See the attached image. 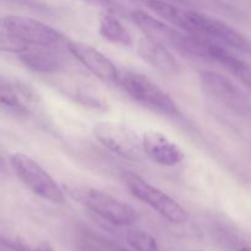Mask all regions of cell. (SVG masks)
<instances>
[{"label": "cell", "instance_id": "obj_1", "mask_svg": "<svg viewBox=\"0 0 251 251\" xmlns=\"http://www.w3.org/2000/svg\"><path fill=\"white\" fill-rule=\"evenodd\" d=\"M117 85H119L131 100L150 112L163 117L180 115L178 104L173 98L144 74L131 70H119Z\"/></svg>", "mask_w": 251, "mask_h": 251}, {"label": "cell", "instance_id": "obj_2", "mask_svg": "<svg viewBox=\"0 0 251 251\" xmlns=\"http://www.w3.org/2000/svg\"><path fill=\"white\" fill-rule=\"evenodd\" d=\"M65 194L112 225L130 226L139 218V213L131 205L100 189L71 186Z\"/></svg>", "mask_w": 251, "mask_h": 251}, {"label": "cell", "instance_id": "obj_3", "mask_svg": "<svg viewBox=\"0 0 251 251\" xmlns=\"http://www.w3.org/2000/svg\"><path fill=\"white\" fill-rule=\"evenodd\" d=\"M122 181L134 198L149 205L169 222L174 225H183L190 218L188 211L178 201L167 195L161 189L152 185L135 172H123Z\"/></svg>", "mask_w": 251, "mask_h": 251}, {"label": "cell", "instance_id": "obj_4", "mask_svg": "<svg viewBox=\"0 0 251 251\" xmlns=\"http://www.w3.org/2000/svg\"><path fill=\"white\" fill-rule=\"evenodd\" d=\"M10 163L20 180L28 188L34 195L54 205L65 203L66 194L60 188L53 176L27 154L17 152L11 154Z\"/></svg>", "mask_w": 251, "mask_h": 251}, {"label": "cell", "instance_id": "obj_5", "mask_svg": "<svg viewBox=\"0 0 251 251\" xmlns=\"http://www.w3.org/2000/svg\"><path fill=\"white\" fill-rule=\"evenodd\" d=\"M96 139L117 156L129 161H141V137L130 126L115 122H100L93 127Z\"/></svg>", "mask_w": 251, "mask_h": 251}, {"label": "cell", "instance_id": "obj_6", "mask_svg": "<svg viewBox=\"0 0 251 251\" xmlns=\"http://www.w3.org/2000/svg\"><path fill=\"white\" fill-rule=\"evenodd\" d=\"M5 29L28 46L55 47L64 36L53 27L36 19L20 15H7L2 19Z\"/></svg>", "mask_w": 251, "mask_h": 251}, {"label": "cell", "instance_id": "obj_7", "mask_svg": "<svg viewBox=\"0 0 251 251\" xmlns=\"http://www.w3.org/2000/svg\"><path fill=\"white\" fill-rule=\"evenodd\" d=\"M200 81L203 90L208 95L213 96L232 110L243 115L251 114L249 100L230 78L216 71L203 70L200 73Z\"/></svg>", "mask_w": 251, "mask_h": 251}, {"label": "cell", "instance_id": "obj_8", "mask_svg": "<svg viewBox=\"0 0 251 251\" xmlns=\"http://www.w3.org/2000/svg\"><path fill=\"white\" fill-rule=\"evenodd\" d=\"M131 17L134 24L146 37L163 44L168 49L188 54L189 34H184L172 25L166 24L142 10L132 11Z\"/></svg>", "mask_w": 251, "mask_h": 251}, {"label": "cell", "instance_id": "obj_9", "mask_svg": "<svg viewBox=\"0 0 251 251\" xmlns=\"http://www.w3.org/2000/svg\"><path fill=\"white\" fill-rule=\"evenodd\" d=\"M195 34L211 39L225 47L251 53V41L232 26L217 19L194 11Z\"/></svg>", "mask_w": 251, "mask_h": 251}, {"label": "cell", "instance_id": "obj_10", "mask_svg": "<svg viewBox=\"0 0 251 251\" xmlns=\"http://www.w3.org/2000/svg\"><path fill=\"white\" fill-rule=\"evenodd\" d=\"M66 47L68 50L96 77L104 82L117 83L119 69L102 51L90 44L74 39L66 42Z\"/></svg>", "mask_w": 251, "mask_h": 251}, {"label": "cell", "instance_id": "obj_11", "mask_svg": "<svg viewBox=\"0 0 251 251\" xmlns=\"http://www.w3.org/2000/svg\"><path fill=\"white\" fill-rule=\"evenodd\" d=\"M142 151L147 158L163 167L178 166L185 158V152L163 132L149 130L141 137Z\"/></svg>", "mask_w": 251, "mask_h": 251}, {"label": "cell", "instance_id": "obj_12", "mask_svg": "<svg viewBox=\"0 0 251 251\" xmlns=\"http://www.w3.org/2000/svg\"><path fill=\"white\" fill-rule=\"evenodd\" d=\"M136 48L140 58L157 70L174 75L181 71L179 61L174 58L171 49L164 47L163 44L145 36L137 42Z\"/></svg>", "mask_w": 251, "mask_h": 251}, {"label": "cell", "instance_id": "obj_13", "mask_svg": "<svg viewBox=\"0 0 251 251\" xmlns=\"http://www.w3.org/2000/svg\"><path fill=\"white\" fill-rule=\"evenodd\" d=\"M21 63L34 73H55L61 66V56L54 47L29 46L19 54Z\"/></svg>", "mask_w": 251, "mask_h": 251}, {"label": "cell", "instance_id": "obj_14", "mask_svg": "<svg viewBox=\"0 0 251 251\" xmlns=\"http://www.w3.org/2000/svg\"><path fill=\"white\" fill-rule=\"evenodd\" d=\"M34 98L31 88L0 74V105L16 112H27Z\"/></svg>", "mask_w": 251, "mask_h": 251}, {"label": "cell", "instance_id": "obj_15", "mask_svg": "<svg viewBox=\"0 0 251 251\" xmlns=\"http://www.w3.org/2000/svg\"><path fill=\"white\" fill-rule=\"evenodd\" d=\"M149 6L151 7L152 11H154V14L158 15L172 26L181 28L190 34H195L194 11L184 10L163 0H150Z\"/></svg>", "mask_w": 251, "mask_h": 251}, {"label": "cell", "instance_id": "obj_16", "mask_svg": "<svg viewBox=\"0 0 251 251\" xmlns=\"http://www.w3.org/2000/svg\"><path fill=\"white\" fill-rule=\"evenodd\" d=\"M98 29L100 36L110 43L119 44L123 47H130L134 44L132 34L120 22V20L112 14V11H103L100 15Z\"/></svg>", "mask_w": 251, "mask_h": 251}, {"label": "cell", "instance_id": "obj_17", "mask_svg": "<svg viewBox=\"0 0 251 251\" xmlns=\"http://www.w3.org/2000/svg\"><path fill=\"white\" fill-rule=\"evenodd\" d=\"M126 242L135 251H159L156 238L146 230H129L126 234Z\"/></svg>", "mask_w": 251, "mask_h": 251}, {"label": "cell", "instance_id": "obj_18", "mask_svg": "<svg viewBox=\"0 0 251 251\" xmlns=\"http://www.w3.org/2000/svg\"><path fill=\"white\" fill-rule=\"evenodd\" d=\"M28 44L25 43L16 36H14L10 32L0 31V51H5V53H14V54H21L22 51L26 50L28 48Z\"/></svg>", "mask_w": 251, "mask_h": 251}, {"label": "cell", "instance_id": "obj_19", "mask_svg": "<svg viewBox=\"0 0 251 251\" xmlns=\"http://www.w3.org/2000/svg\"><path fill=\"white\" fill-rule=\"evenodd\" d=\"M7 245L16 251H54L53 247L47 242H26L25 239H12Z\"/></svg>", "mask_w": 251, "mask_h": 251}, {"label": "cell", "instance_id": "obj_20", "mask_svg": "<svg viewBox=\"0 0 251 251\" xmlns=\"http://www.w3.org/2000/svg\"><path fill=\"white\" fill-rule=\"evenodd\" d=\"M77 1L91 5V6L100 7V9H103L104 11H113V7H114L113 0H77Z\"/></svg>", "mask_w": 251, "mask_h": 251}, {"label": "cell", "instance_id": "obj_21", "mask_svg": "<svg viewBox=\"0 0 251 251\" xmlns=\"http://www.w3.org/2000/svg\"><path fill=\"white\" fill-rule=\"evenodd\" d=\"M6 171V161H5L4 156L0 152V172H5Z\"/></svg>", "mask_w": 251, "mask_h": 251}, {"label": "cell", "instance_id": "obj_22", "mask_svg": "<svg viewBox=\"0 0 251 251\" xmlns=\"http://www.w3.org/2000/svg\"><path fill=\"white\" fill-rule=\"evenodd\" d=\"M239 251H251V248H243V249H240Z\"/></svg>", "mask_w": 251, "mask_h": 251}, {"label": "cell", "instance_id": "obj_23", "mask_svg": "<svg viewBox=\"0 0 251 251\" xmlns=\"http://www.w3.org/2000/svg\"><path fill=\"white\" fill-rule=\"evenodd\" d=\"M193 251H201V250H193Z\"/></svg>", "mask_w": 251, "mask_h": 251}]
</instances>
